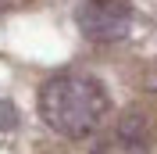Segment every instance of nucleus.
<instances>
[{"mask_svg":"<svg viewBox=\"0 0 157 154\" xmlns=\"http://www.w3.org/2000/svg\"><path fill=\"white\" fill-rule=\"evenodd\" d=\"M14 125V107L7 100H0V129H11Z\"/></svg>","mask_w":157,"mask_h":154,"instance_id":"7ed1b4c3","label":"nucleus"},{"mask_svg":"<svg viewBox=\"0 0 157 154\" xmlns=\"http://www.w3.org/2000/svg\"><path fill=\"white\" fill-rule=\"evenodd\" d=\"M75 22L89 43H121L132 29V4L128 0H82Z\"/></svg>","mask_w":157,"mask_h":154,"instance_id":"f03ea898","label":"nucleus"},{"mask_svg":"<svg viewBox=\"0 0 157 154\" xmlns=\"http://www.w3.org/2000/svg\"><path fill=\"white\" fill-rule=\"evenodd\" d=\"M111 111V97L104 83L86 72H61L50 75L39 90V118L57 136L82 140L97 133Z\"/></svg>","mask_w":157,"mask_h":154,"instance_id":"f257e3e1","label":"nucleus"}]
</instances>
